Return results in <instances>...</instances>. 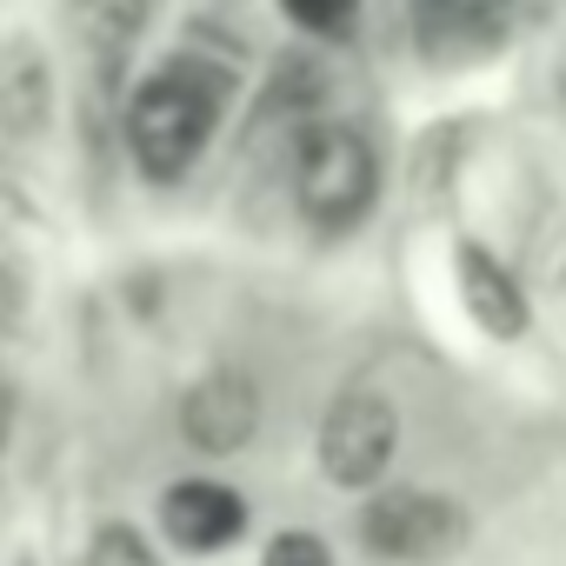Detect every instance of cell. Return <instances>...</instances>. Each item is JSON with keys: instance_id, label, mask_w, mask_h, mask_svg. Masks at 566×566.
<instances>
[{"instance_id": "obj_8", "label": "cell", "mask_w": 566, "mask_h": 566, "mask_svg": "<svg viewBox=\"0 0 566 566\" xmlns=\"http://www.w3.org/2000/svg\"><path fill=\"white\" fill-rule=\"evenodd\" d=\"M513 14V0H427L420 21L433 28V41H493L500 21Z\"/></svg>"}, {"instance_id": "obj_2", "label": "cell", "mask_w": 566, "mask_h": 566, "mask_svg": "<svg viewBox=\"0 0 566 566\" xmlns=\"http://www.w3.org/2000/svg\"><path fill=\"white\" fill-rule=\"evenodd\" d=\"M294 193L314 227H354L380 193V160L354 127H307L294 160Z\"/></svg>"}, {"instance_id": "obj_12", "label": "cell", "mask_w": 566, "mask_h": 566, "mask_svg": "<svg viewBox=\"0 0 566 566\" xmlns=\"http://www.w3.org/2000/svg\"><path fill=\"white\" fill-rule=\"evenodd\" d=\"M260 566H334V553H327L314 533H280V539L266 546Z\"/></svg>"}, {"instance_id": "obj_9", "label": "cell", "mask_w": 566, "mask_h": 566, "mask_svg": "<svg viewBox=\"0 0 566 566\" xmlns=\"http://www.w3.org/2000/svg\"><path fill=\"white\" fill-rule=\"evenodd\" d=\"M81 21H87V34L114 54V48H134L140 21H147V0H81Z\"/></svg>"}, {"instance_id": "obj_6", "label": "cell", "mask_w": 566, "mask_h": 566, "mask_svg": "<svg viewBox=\"0 0 566 566\" xmlns=\"http://www.w3.org/2000/svg\"><path fill=\"white\" fill-rule=\"evenodd\" d=\"M160 526L174 546L187 553H220L247 533V500L220 480H180L167 500H160Z\"/></svg>"}, {"instance_id": "obj_10", "label": "cell", "mask_w": 566, "mask_h": 566, "mask_svg": "<svg viewBox=\"0 0 566 566\" xmlns=\"http://www.w3.org/2000/svg\"><path fill=\"white\" fill-rule=\"evenodd\" d=\"M87 566H160V553L147 546V533H140V526L107 520V526L94 533V546H87Z\"/></svg>"}, {"instance_id": "obj_7", "label": "cell", "mask_w": 566, "mask_h": 566, "mask_svg": "<svg viewBox=\"0 0 566 566\" xmlns=\"http://www.w3.org/2000/svg\"><path fill=\"white\" fill-rule=\"evenodd\" d=\"M460 301H467V314H473L486 334H500V340H513V334L526 327L520 287L506 280V266H500L493 253H480V247H460Z\"/></svg>"}, {"instance_id": "obj_11", "label": "cell", "mask_w": 566, "mask_h": 566, "mask_svg": "<svg viewBox=\"0 0 566 566\" xmlns=\"http://www.w3.org/2000/svg\"><path fill=\"white\" fill-rule=\"evenodd\" d=\"M280 8L314 34H347V21H354V0H280Z\"/></svg>"}, {"instance_id": "obj_5", "label": "cell", "mask_w": 566, "mask_h": 566, "mask_svg": "<svg viewBox=\"0 0 566 566\" xmlns=\"http://www.w3.org/2000/svg\"><path fill=\"white\" fill-rule=\"evenodd\" d=\"M253 427H260V387L240 367L200 374L187 387V400H180V433L200 453H240L253 440Z\"/></svg>"}, {"instance_id": "obj_13", "label": "cell", "mask_w": 566, "mask_h": 566, "mask_svg": "<svg viewBox=\"0 0 566 566\" xmlns=\"http://www.w3.org/2000/svg\"><path fill=\"white\" fill-rule=\"evenodd\" d=\"M14 307H21V287H14V273H8V266H0V327H8V321H14Z\"/></svg>"}, {"instance_id": "obj_4", "label": "cell", "mask_w": 566, "mask_h": 566, "mask_svg": "<svg viewBox=\"0 0 566 566\" xmlns=\"http://www.w3.org/2000/svg\"><path fill=\"white\" fill-rule=\"evenodd\" d=\"M400 447V413L380 394H340L321 420V467L334 486H380Z\"/></svg>"}, {"instance_id": "obj_3", "label": "cell", "mask_w": 566, "mask_h": 566, "mask_svg": "<svg viewBox=\"0 0 566 566\" xmlns=\"http://www.w3.org/2000/svg\"><path fill=\"white\" fill-rule=\"evenodd\" d=\"M360 539L367 553L380 559H440L467 539V513L447 500V493H427V486H380L360 513Z\"/></svg>"}, {"instance_id": "obj_1", "label": "cell", "mask_w": 566, "mask_h": 566, "mask_svg": "<svg viewBox=\"0 0 566 566\" xmlns=\"http://www.w3.org/2000/svg\"><path fill=\"white\" fill-rule=\"evenodd\" d=\"M220 107H227V74L207 61H167L160 74H147L140 94L127 101V147L140 174L180 180L200 160L207 134L220 127Z\"/></svg>"}]
</instances>
